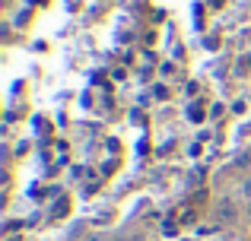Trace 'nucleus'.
<instances>
[{
  "mask_svg": "<svg viewBox=\"0 0 251 241\" xmlns=\"http://www.w3.org/2000/svg\"><path fill=\"white\" fill-rule=\"evenodd\" d=\"M235 216H239V210H235V203H232V200H229V203L223 200V203H220V219H229V222H232Z\"/></svg>",
  "mask_w": 251,
  "mask_h": 241,
  "instance_id": "nucleus-1",
  "label": "nucleus"
},
{
  "mask_svg": "<svg viewBox=\"0 0 251 241\" xmlns=\"http://www.w3.org/2000/svg\"><path fill=\"white\" fill-rule=\"evenodd\" d=\"M242 197H245V200H251V175H248L245 181H242Z\"/></svg>",
  "mask_w": 251,
  "mask_h": 241,
  "instance_id": "nucleus-2",
  "label": "nucleus"
},
{
  "mask_svg": "<svg viewBox=\"0 0 251 241\" xmlns=\"http://www.w3.org/2000/svg\"><path fill=\"white\" fill-rule=\"evenodd\" d=\"M248 213H251V203H248Z\"/></svg>",
  "mask_w": 251,
  "mask_h": 241,
  "instance_id": "nucleus-3",
  "label": "nucleus"
}]
</instances>
